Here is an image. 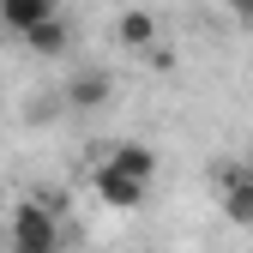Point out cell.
Here are the masks:
<instances>
[{
	"label": "cell",
	"mask_w": 253,
	"mask_h": 253,
	"mask_svg": "<svg viewBox=\"0 0 253 253\" xmlns=\"http://www.w3.org/2000/svg\"><path fill=\"white\" fill-rule=\"evenodd\" d=\"M12 253H60V229L48 205H18L12 217Z\"/></svg>",
	"instance_id": "6da1fadb"
},
{
	"label": "cell",
	"mask_w": 253,
	"mask_h": 253,
	"mask_svg": "<svg viewBox=\"0 0 253 253\" xmlns=\"http://www.w3.org/2000/svg\"><path fill=\"white\" fill-rule=\"evenodd\" d=\"M109 90H115L109 73H79V79L67 84V103H73V109H103V103H109Z\"/></svg>",
	"instance_id": "8992f818"
},
{
	"label": "cell",
	"mask_w": 253,
	"mask_h": 253,
	"mask_svg": "<svg viewBox=\"0 0 253 253\" xmlns=\"http://www.w3.org/2000/svg\"><path fill=\"white\" fill-rule=\"evenodd\" d=\"M97 193H103V205H115V211H133V205L145 199V187L126 181V175H115V169L103 163V169H97Z\"/></svg>",
	"instance_id": "5b68a950"
},
{
	"label": "cell",
	"mask_w": 253,
	"mask_h": 253,
	"mask_svg": "<svg viewBox=\"0 0 253 253\" xmlns=\"http://www.w3.org/2000/svg\"><path fill=\"white\" fill-rule=\"evenodd\" d=\"M247 169H253V157H247Z\"/></svg>",
	"instance_id": "30bf717a"
},
{
	"label": "cell",
	"mask_w": 253,
	"mask_h": 253,
	"mask_svg": "<svg viewBox=\"0 0 253 253\" xmlns=\"http://www.w3.org/2000/svg\"><path fill=\"white\" fill-rule=\"evenodd\" d=\"M24 42L37 48V54H60V48H67V24H60V18H42V24L24 30Z\"/></svg>",
	"instance_id": "52a82bcc"
},
{
	"label": "cell",
	"mask_w": 253,
	"mask_h": 253,
	"mask_svg": "<svg viewBox=\"0 0 253 253\" xmlns=\"http://www.w3.org/2000/svg\"><path fill=\"white\" fill-rule=\"evenodd\" d=\"M217 199H223L229 223H253V169H223L217 175Z\"/></svg>",
	"instance_id": "7a4b0ae2"
},
{
	"label": "cell",
	"mask_w": 253,
	"mask_h": 253,
	"mask_svg": "<svg viewBox=\"0 0 253 253\" xmlns=\"http://www.w3.org/2000/svg\"><path fill=\"white\" fill-rule=\"evenodd\" d=\"M115 30H121V42H126V48H151L157 18H151V12H121V24H115Z\"/></svg>",
	"instance_id": "ba28073f"
},
{
	"label": "cell",
	"mask_w": 253,
	"mask_h": 253,
	"mask_svg": "<svg viewBox=\"0 0 253 253\" xmlns=\"http://www.w3.org/2000/svg\"><path fill=\"white\" fill-rule=\"evenodd\" d=\"M229 12H235L241 24H253V0H229Z\"/></svg>",
	"instance_id": "9c48e42d"
},
{
	"label": "cell",
	"mask_w": 253,
	"mask_h": 253,
	"mask_svg": "<svg viewBox=\"0 0 253 253\" xmlns=\"http://www.w3.org/2000/svg\"><path fill=\"white\" fill-rule=\"evenodd\" d=\"M42 18H60V12H54V0H0V24L18 30V37H24L30 24H42Z\"/></svg>",
	"instance_id": "277c9868"
},
{
	"label": "cell",
	"mask_w": 253,
	"mask_h": 253,
	"mask_svg": "<svg viewBox=\"0 0 253 253\" xmlns=\"http://www.w3.org/2000/svg\"><path fill=\"white\" fill-rule=\"evenodd\" d=\"M109 169L145 187V181L157 175V151H151V145H115V151H109Z\"/></svg>",
	"instance_id": "3957f363"
}]
</instances>
